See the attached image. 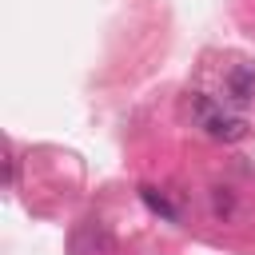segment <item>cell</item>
Instances as JSON below:
<instances>
[{
    "instance_id": "4",
    "label": "cell",
    "mask_w": 255,
    "mask_h": 255,
    "mask_svg": "<svg viewBox=\"0 0 255 255\" xmlns=\"http://www.w3.org/2000/svg\"><path fill=\"white\" fill-rule=\"evenodd\" d=\"M231 211V195H227V187H215V215H227Z\"/></svg>"
},
{
    "instance_id": "3",
    "label": "cell",
    "mask_w": 255,
    "mask_h": 255,
    "mask_svg": "<svg viewBox=\"0 0 255 255\" xmlns=\"http://www.w3.org/2000/svg\"><path fill=\"white\" fill-rule=\"evenodd\" d=\"M139 199H143V203H147L155 215H163L167 223H175V207H171L163 195H155V187H139Z\"/></svg>"
},
{
    "instance_id": "2",
    "label": "cell",
    "mask_w": 255,
    "mask_h": 255,
    "mask_svg": "<svg viewBox=\"0 0 255 255\" xmlns=\"http://www.w3.org/2000/svg\"><path fill=\"white\" fill-rule=\"evenodd\" d=\"M223 92L231 104H255V64H231L223 76Z\"/></svg>"
},
{
    "instance_id": "1",
    "label": "cell",
    "mask_w": 255,
    "mask_h": 255,
    "mask_svg": "<svg viewBox=\"0 0 255 255\" xmlns=\"http://www.w3.org/2000/svg\"><path fill=\"white\" fill-rule=\"evenodd\" d=\"M191 116H195V124H199L211 139H219V143H239V139L251 131L243 116L227 112V108H223L219 100H211V96H191Z\"/></svg>"
}]
</instances>
